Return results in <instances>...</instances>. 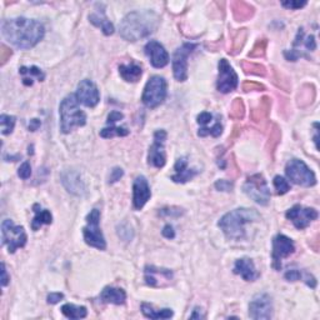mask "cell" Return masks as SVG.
Listing matches in <instances>:
<instances>
[{
	"instance_id": "obj_1",
	"label": "cell",
	"mask_w": 320,
	"mask_h": 320,
	"mask_svg": "<svg viewBox=\"0 0 320 320\" xmlns=\"http://www.w3.org/2000/svg\"><path fill=\"white\" fill-rule=\"evenodd\" d=\"M2 34L10 44L27 50L34 48L44 38L45 29L38 20L19 17L3 20Z\"/></svg>"
},
{
	"instance_id": "obj_2",
	"label": "cell",
	"mask_w": 320,
	"mask_h": 320,
	"mask_svg": "<svg viewBox=\"0 0 320 320\" xmlns=\"http://www.w3.org/2000/svg\"><path fill=\"white\" fill-rule=\"evenodd\" d=\"M158 24L159 18L154 12H132L120 23V36L128 41L141 40L154 33Z\"/></svg>"
},
{
	"instance_id": "obj_3",
	"label": "cell",
	"mask_w": 320,
	"mask_h": 320,
	"mask_svg": "<svg viewBox=\"0 0 320 320\" xmlns=\"http://www.w3.org/2000/svg\"><path fill=\"white\" fill-rule=\"evenodd\" d=\"M259 220H260V214L255 209L238 208L225 214L219 220L218 225L228 239L243 240L246 237V225Z\"/></svg>"
},
{
	"instance_id": "obj_4",
	"label": "cell",
	"mask_w": 320,
	"mask_h": 320,
	"mask_svg": "<svg viewBox=\"0 0 320 320\" xmlns=\"http://www.w3.org/2000/svg\"><path fill=\"white\" fill-rule=\"evenodd\" d=\"M59 113L63 133L68 134L74 128L84 127L86 124V115L79 108V100L75 94H69L63 99L59 106Z\"/></svg>"
},
{
	"instance_id": "obj_5",
	"label": "cell",
	"mask_w": 320,
	"mask_h": 320,
	"mask_svg": "<svg viewBox=\"0 0 320 320\" xmlns=\"http://www.w3.org/2000/svg\"><path fill=\"white\" fill-rule=\"evenodd\" d=\"M167 80L164 78L159 77V75H154L146 83L145 88H144L143 96H141V100H143L144 105L150 108V109H154V108L159 106L160 104L164 103V100L167 99Z\"/></svg>"
},
{
	"instance_id": "obj_6",
	"label": "cell",
	"mask_w": 320,
	"mask_h": 320,
	"mask_svg": "<svg viewBox=\"0 0 320 320\" xmlns=\"http://www.w3.org/2000/svg\"><path fill=\"white\" fill-rule=\"evenodd\" d=\"M99 222H100V211L98 209L90 210V213L86 215V227H84L83 229L84 240L88 245L93 246V248L99 249V250H105V238H104L100 227H99Z\"/></svg>"
},
{
	"instance_id": "obj_7",
	"label": "cell",
	"mask_w": 320,
	"mask_h": 320,
	"mask_svg": "<svg viewBox=\"0 0 320 320\" xmlns=\"http://www.w3.org/2000/svg\"><path fill=\"white\" fill-rule=\"evenodd\" d=\"M2 240L4 245L8 246L9 254H14L15 250L27 244L28 237L24 228L15 225L13 220L7 219L2 224Z\"/></svg>"
},
{
	"instance_id": "obj_8",
	"label": "cell",
	"mask_w": 320,
	"mask_h": 320,
	"mask_svg": "<svg viewBox=\"0 0 320 320\" xmlns=\"http://www.w3.org/2000/svg\"><path fill=\"white\" fill-rule=\"evenodd\" d=\"M285 174L294 184L301 187H313L316 184L315 174L300 159H292L285 167Z\"/></svg>"
},
{
	"instance_id": "obj_9",
	"label": "cell",
	"mask_w": 320,
	"mask_h": 320,
	"mask_svg": "<svg viewBox=\"0 0 320 320\" xmlns=\"http://www.w3.org/2000/svg\"><path fill=\"white\" fill-rule=\"evenodd\" d=\"M243 190L251 200L259 205H268L270 200V190L266 180L261 174H254L244 183Z\"/></svg>"
},
{
	"instance_id": "obj_10",
	"label": "cell",
	"mask_w": 320,
	"mask_h": 320,
	"mask_svg": "<svg viewBox=\"0 0 320 320\" xmlns=\"http://www.w3.org/2000/svg\"><path fill=\"white\" fill-rule=\"evenodd\" d=\"M196 46L198 45L194 43H184L173 55V73L178 81L188 79V57L195 50Z\"/></svg>"
},
{
	"instance_id": "obj_11",
	"label": "cell",
	"mask_w": 320,
	"mask_h": 320,
	"mask_svg": "<svg viewBox=\"0 0 320 320\" xmlns=\"http://www.w3.org/2000/svg\"><path fill=\"white\" fill-rule=\"evenodd\" d=\"M165 140H167V132L165 130H156L154 133V143L149 149L148 164L154 168L162 169L167 163V154H165Z\"/></svg>"
},
{
	"instance_id": "obj_12",
	"label": "cell",
	"mask_w": 320,
	"mask_h": 320,
	"mask_svg": "<svg viewBox=\"0 0 320 320\" xmlns=\"http://www.w3.org/2000/svg\"><path fill=\"white\" fill-rule=\"evenodd\" d=\"M238 75L227 59H220L219 62V77H218V90L220 93H230L238 86Z\"/></svg>"
},
{
	"instance_id": "obj_13",
	"label": "cell",
	"mask_w": 320,
	"mask_h": 320,
	"mask_svg": "<svg viewBox=\"0 0 320 320\" xmlns=\"http://www.w3.org/2000/svg\"><path fill=\"white\" fill-rule=\"evenodd\" d=\"M273 303L268 294H258L249 304V316L255 320H268L272 318Z\"/></svg>"
},
{
	"instance_id": "obj_14",
	"label": "cell",
	"mask_w": 320,
	"mask_h": 320,
	"mask_svg": "<svg viewBox=\"0 0 320 320\" xmlns=\"http://www.w3.org/2000/svg\"><path fill=\"white\" fill-rule=\"evenodd\" d=\"M295 250L293 240L285 235L279 234L273 240V266L274 269H282V259L287 258Z\"/></svg>"
},
{
	"instance_id": "obj_15",
	"label": "cell",
	"mask_w": 320,
	"mask_h": 320,
	"mask_svg": "<svg viewBox=\"0 0 320 320\" xmlns=\"http://www.w3.org/2000/svg\"><path fill=\"white\" fill-rule=\"evenodd\" d=\"M318 211L314 208H304V206L296 204L287 211L285 217H287V219L292 220L296 229L301 230L305 229L313 220L318 219Z\"/></svg>"
},
{
	"instance_id": "obj_16",
	"label": "cell",
	"mask_w": 320,
	"mask_h": 320,
	"mask_svg": "<svg viewBox=\"0 0 320 320\" xmlns=\"http://www.w3.org/2000/svg\"><path fill=\"white\" fill-rule=\"evenodd\" d=\"M77 98L79 100V103L84 104L88 108H94L98 105V103L100 101V94H99L98 88H96L95 84L89 79L81 80L78 84L77 89Z\"/></svg>"
},
{
	"instance_id": "obj_17",
	"label": "cell",
	"mask_w": 320,
	"mask_h": 320,
	"mask_svg": "<svg viewBox=\"0 0 320 320\" xmlns=\"http://www.w3.org/2000/svg\"><path fill=\"white\" fill-rule=\"evenodd\" d=\"M151 196L150 187L145 177L139 175L133 184V204L135 210H141Z\"/></svg>"
},
{
	"instance_id": "obj_18",
	"label": "cell",
	"mask_w": 320,
	"mask_h": 320,
	"mask_svg": "<svg viewBox=\"0 0 320 320\" xmlns=\"http://www.w3.org/2000/svg\"><path fill=\"white\" fill-rule=\"evenodd\" d=\"M144 50H145V54L148 55L154 68L160 69V68L167 67L168 63H169V54L159 41L150 40L149 43H146Z\"/></svg>"
},
{
	"instance_id": "obj_19",
	"label": "cell",
	"mask_w": 320,
	"mask_h": 320,
	"mask_svg": "<svg viewBox=\"0 0 320 320\" xmlns=\"http://www.w3.org/2000/svg\"><path fill=\"white\" fill-rule=\"evenodd\" d=\"M234 273L240 275L246 282H254L260 277L255 265H254V261L249 258H241L235 261Z\"/></svg>"
},
{
	"instance_id": "obj_20",
	"label": "cell",
	"mask_w": 320,
	"mask_h": 320,
	"mask_svg": "<svg viewBox=\"0 0 320 320\" xmlns=\"http://www.w3.org/2000/svg\"><path fill=\"white\" fill-rule=\"evenodd\" d=\"M62 183L69 193L74 195H83L85 193V185L77 172H65L62 174Z\"/></svg>"
},
{
	"instance_id": "obj_21",
	"label": "cell",
	"mask_w": 320,
	"mask_h": 320,
	"mask_svg": "<svg viewBox=\"0 0 320 320\" xmlns=\"http://www.w3.org/2000/svg\"><path fill=\"white\" fill-rule=\"evenodd\" d=\"M100 300L106 304H115V305H122L127 300V294L123 289L119 288L106 287L104 288L100 294Z\"/></svg>"
},
{
	"instance_id": "obj_22",
	"label": "cell",
	"mask_w": 320,
	"mask_h": 320,
	"mask_svg": "<svg viewBox=\"0 0 320 320\" xmlns=\"http://www.w3.org/2000/svg\"><path fill=\"white\" fill-rule=\"evenodd\" d=\"M34 213H35V217H34L33 222H31V229L34 232L40 229L44 224H51L53 222V215L49 210L46 209H41L39 204H34L33 206Z\"/></svg>"
},
{
	"instance_id": "obj_23",
	"label": "cell",
	"mask_w": 320,
	"mask_h": 320,
	"mask_svg": "<svg viewBox=\"0 0 320 320\" xmlns=\"http://www.w3.org/2000/svg\"><path fill=\"white\" fill-rule=\"evenodd\" d=\"M89 20H90L91 24H94L95 27L101 28L104 35H112V34L114 33V25H113L112 22L104 15V12H101L100 14L96 13V14L89 15Z\"/></svg>"
},
{
	"instance_id": "obj_24",
	"label": "cell",
	"mask_w": 320,
	"mask_h": 320,
	"mask_svg": "<svg viewBox=\"0 0 320 320\" xmlns=\"http://www.w3.org/2000/svg\"><path fill=\"white\" fill-rule=\"evenodd\" d=\"M141 68L139 67L138 64H132L129 65H120L119 67V74L122 75V78L125 81H132V83H135L140 79L141 77Z\"/></svg>"
},
{
	"instance_id": "obj_25",
	"label": "cell",
	"mask_w": 320,
	"mask_h": 320,
	"mask_svg": "<svg viewBox=\"0 0 320 320\" xmlns=\"http://www.w3.org/2000/svg\"><path fill=\"white\" fill-rule=\"evenodd\" d=\"M19 73L23 75V77H24V79H23L24 85H28V86L33 85V78H36L39 81H43L44 79H45V74H44V73L41 72L38 67H30V68L22 67L19 69Z\"/></svg>"
},
{
	"instance_id": "obj_26",
	"label": "cell",
	"mask_w": 320,
	"mask_h": 320,
	"mask_svg": "<svg viewBox=\"0 0 320 320\" xmlns=\"http://www.w3.org/2000/svg\"><path fill=\"white\" fill-rule=\"evenodd\" d=\"M233 14H234L235 19L238 22H243V20L248 19L254 14L253 7L244 2H235L233 3Z\"/></svg>"
},
{
	"instance_id": "obj_27",
	"label": "cell",
	"mask_w": 320,
	"mask_h": 320,
	"mask_svg": "<svg viewBox=\"0 0 320 320\" xmlns=\"http://www.w3.org/2000/svg\"><path fill=\"white\" fill-rule=\"evenodd\" d=\"M141 311L146 318L150 319H169L173 316L172 309H162V310H154L150 304H141Z\"/></svg>"
},
{
	"instance_id": "obj_28",
	"label": "cell",
	"mask_w": 320,
	"mask_h": 320,
	"mask_svg": "<svg viewBox=\"0 0 320 320\" xmlns=\"http://www.w3.org/2000/svg\"><path fill=\"white\" fill-rule=\"evenodd\" d=\"M60 310L69 319H83L88 314L85 306H77L74 304H64Z\"/></svg>"
},
{
	"instance_id": "obj_29",
	"label": "cell",
	"mask_w": 320,
	"mask_h": 320,
	"mask_svg": "<svg viewBox=\"0 0 320 320\" xmlns=\"http://www.w3.org/2000/svg\"><path fill=\"white\" fill-rule=\"evenodd\" d=\"M15 117L13 115L2 114L0 115V125H2V134L3 135H9L13 133L15 127Z\"/></svg>"
},
{
	"instance_id": "obj_30",
	"label": "cell",
	"mask_w": 320,
	"mask_h": 320,
	"mask_svg": "<svg viewBox=\"0 0 320 320\" xmlns=\"http://www.w3.org/2000/svg\"><path fill=\"white\" fill-rule=\"evenodd\" d=\"M129 134V130L127 128H118L112 125L110 128H104L103 130L100 132V136L101 138H114V136H127Z\"/></svg>"
},
{
	"instance_id": "obj_31",
	"label": "cell",
	"mask_w": 320,
	"mask_h": 320,
	"mask_svg": "<svg viewBox=\"0 0 320 320\" xmlns=\"http://www.w3.org/2000/svg\"><path fill=\"white\" fill-rule=\"evenodd\" d=\"M198 173H199L198 170L190 169V168H185L184 170H182V172H179V173H177V174L173 175L172 180L174 183H187L188 180L193 179V178L195 177Z\"/></svg>"
},
{
	"instance_id": "obj_32",
	"label": "cell",
	"mask_w": 320,
	"mask_h": 320,
	"mask_svg": "<svg viewBox=\"0 0 320 320\" xmlns=\"http://www.w3.org/2000/svg\"><path fill=\"white\" fill-rule=\"evenodd\" d=\"M274 187L277 189V193L279 195H284V194H287L290 190V184L284 178L280 177V175H277L274 178Z\"/></svg>"
},
{
	"instance_id": "obj_33",
	"label": "cell",
	"mask_w": 320,
	"mask_h": 320,
	"mask_svg": "<svg viewBox=\"0 0 320 320\" xmlns=\"http://www.w3.org/2000/svg\"><path fill=\"white\" fill-rule=\"evenodd\" d=\"M230 117L234 119H243L244 117V104L241 99H235L234 103L232 104V110H230Z\"/></svg>"
},
{
	"instance_id": "obj_34",
	"label": "cell",
	"mask_w": 320,
	"mask_h": 320,
	"mask_svg": "<svg viewBox=\"0 0 320 320\" xmlns=\"http://www.w3.org/2000/svg\"><path fill=\"white\" fill-rule=\"evenodd\" d=\"M265 45H266L265 40H259L258 43L255 44V46H254L253 51L249 53V57H263L264 51H265Z\"/></svg>"
},
{
	"instance_id": "obj_35",
	"label": "cell",
	"mask_w": 320,
	"mask_h": 320,
	"mask_svg": "<svg viewBox=\"0 0 320 320\" xmlns=\"http://www.w3.org/2000/svg\"><path fill=\"white\" fill-rule=\"evenodd\" d=\"M18 175H19V178H22V179H24V180H27V179H29V178H30L31 167L28 162H24L22 165H20L19 170H18Z\"/></svg>"
},
{
	"instance_id": "obj_36",
	"label": "cell",
	"mask_w": 320,
	"mask_h": 320,
	"mask_svg": "<svg viewBox=\"0 0 320 320\" xmlns=\"http://www.w3.org/2000/svg\"><path fill=\"white\" fill-rule=\"evenodd\" d=\"M215 188L220 191H232L233 188H234V184H233V182H229V180L222 179L215 183Z\"/></svg>"
},
{
	"instance_id": "obj_37",
	"label": "cell",
	"mask_w": 320,
	"mask_h": 320,
	"mask_svg": "<svg viewBox=\"0 0 320 320\" xmlns=\"http://www.w3.org/2000/svg\"><path fill=\"white\" fill-rule=\"evenodd\" d=\"M159 214L163 217H180L183 211L180 208H164L159 211Z\"/></svg>"
},
{
	"instance_id": "obj_38",
	"label": "cell",
	"mask_w": 320,
	"mask_h": 320,
	"mask_svg": "<svg viewBox=\"0 0 320 320\" xmlns=\"http://www.w3.org/2000/svg\"><path fill=\"white\" fill-rule=\"evenodd\" d=\"M284 277L288 282H298V280H300L301 278H303V274H301L299 270L292 269V270H288V272L285 273Z\"/></svg>"
},
{
	"instance_id": "obj_39",
	"label": "cell",
	"mask_w": 320,
	"mask_h": 320,
	"mask_svg": "<svg viewBox=\"0 0 320 320\" xmlns=\"http://www.w3.org/2000/svg\"><path fill=\"white\" fill-rule=\"evenodd\" d=\"M243 69L245 70L246 74H255V69L256 70H260V69H264V67H261V65L259 64H254V63H243Z\"/></svg>"
},
{
	"instance_id": "obj_40",
	"label": "cell",
	"mask_w": 320,
	"mask_h": 320,
	"mask_svg": "<svg viewBox=\"0 0 320 320\" xmlns=\"http://www.w3.org/2000/svg\"><path fill=\"white\" fill-rule=\"evenodd\" d=\"M123 118H124V115L122 114L120 112H117V110H113L112 113H110L109 115H108V120L106 123L108 124H115L117 122H119V120H122Z\"/></svg>"
},
{
	"instance_id": "obj_41",
	"label": "cell",
	"mask_w": 320,
	"mask_h": 320,
	"mask_svg": "<svg viewBox=\"0 0 320 320\" xmlns=\"http://www.w3.org/2000/svg\"><path fill=\"white\" fill-rule=\"evenodd\" d=\"M282 5L287 9H292V10H296V9H300V8L305 7L306 2H283Z\"/></svg>"
},
{
	"instance_id": "obj_42",
	"label": "cell",
	"mask_w": 320,
	"mask_h": 320,
	"mask_svg": "<svg viewBox=\"0 0 320 320\" xmlns=\"http://www.w3.org/2000/svg\"><path fill=\"white\" fill-rule=\"evenodd\" d=\"M123 174H124V172H123L122 168H114V169L112 170V173H110V178H109V183H115L118 182V180H120V178L123 177Z\"/></svg>"
},
{
	"instance_id": "obj_43",
	"label": "cell",
	"mask_w": 320,
	"mask_h": 320,
	"mask_svg": "<svg viewBox=\"0 0 320 320\" xmlns=\"http://www.w3.org/2000/svg\"><path fill=\"white\" fill-rule=\"evenodd\" d=\"M213 119V115L208 112H203L198 115V123L201 125H206L211 122Z\"/></svg>"
},
{
	"instance_id": "obj_44",
	"label": "cell",
	"mask_w": 320,
	"mask_h": 320,
	"mask_svg": "<svg viewBox=\"0 0 320 320\" xmlns=\"http://www.w3.org/2000/svg\"><path fill=\"white\" fill-rule=\"evenodd\" d=\"M162 234H163V237L167 238V239H174L175 238L174 229H173L172 225H169V224L165 225L164 229H163V232H162Z\"/></svg>"
},
{
	"instance_id": "obj_45",
	"label": "cell",
	"mask_w": 320,
	"mask_h": 320,
	"mask_svg": "<svg viewBox=\"0 0 320 320\" xmlns=\"http://www.w3.org/2000/svg\"><path fill=\"white\" fill-rule=\"evenodd\" d=\"M284 57L287 58V60H289V62H296V60L299 59V57H301V54L299 53L298 50H295V49H293V50L284 51Z\"/></svg>"
},
{
	"instance_id": "obj_46",
	"label": "cell",
	"mask_w": 320,
	"mask_h": 320,
	"mask_svg": "<svg viewBox=\"0 0 320 320\" xmlns=\"http://www.w3.org/2000/svg\"><path fill=\"white\" fill-rule=\"evenodd\" d=\"M304 45H305V48L308 49V50L310 51L315 50L316 43H315V38H314V35H309L308 38H306V40L304 41Z\"/></svg>"
},
{
	"instance_id": "obj_47",
	"label": "cell",
	"mask_w": 320,
	"mask_h": 320,
	"mask_svg": "<svg viewBox=\"0 0 320 320\" xmlns=\"http://www.w3.org/2000/svg\"><path fill=\"white\" fill-rule=\"evenodd\" d=\"M62 299H64V294L62 293H50L48 295V303L49 304H57L59 303Z\"/></svg>"
},
{
	"instance_id": "obj_48",
	"label": "cell",
	"mask_w": 320,
	"mask_h": 320,
	"mask_svg": "<svg viewBox=\"0 0 320 320\" xmlns=\"http://www.w3.org/2000/svg\"><path fill=\"white\" fill-rule=\"evenodd\" d=\"M243 89H244V90H245V91L260 90V89H264V86L260 85V84H258V83H249V81H246V83H244Z\"/></svg>"
},
{
	"instance_id": "obj_49",
	"label": "cell",
	"mask_w": 320,
	"mask_h": 320,
	"mask_svg": "<svg viewBox=\"0 0 320 320\" xmlns=\"http://www.w3.org/2000/svg\"><path fill=\"white\" fill-rule=\"evenodd\" d=\"M210 135H213L214 138H218V136L220 135V134L223 133V127L222 124H220V122L215 123V124L213 125V128H210Z\"/></svg>"
},
{
	"instance_id": "obj_50",
	"label": "cell",
	"mask_w": 320,
	"mask_h": 320,
	"mask_svg": "<svg viewBox=\"0 0 320 320\" xmlns=\"http://www.w3.org/2000/svg\"><path fill=\"white\" fill-rule=\"evenodd\" d=\"M9 280L10 278L8 277V272H7V268H5V264L2 263V285L3 287H7L9 284Z\"/></svg>"
},
{
	"instance_id": "obj_51",
	"label": "cell",
	"mask_w": 320,
	"mask_h": 320,
	"mask_svg": "<svg viewBox=\"0 0 320 320\" xmlns=\"http://www.w3.org/2000/svg\"><path fill=\"white\" fill-rule=\"evenodd\" d=\"M304 279H305L306 285H308V287H310L311 289H314V288L316 287V280H315V278H314L311 274H309V273H305V277H304Z\"/></svg>"
},
{
	"instance_id": "obj_52",
	"label": "cell",
	"mask_w": 320,
	"mask_h": 320,
	"mask_svg": "<svg viewBox=\"0 0 320 320\" xmlns=\"http://www.w3.org/2000/svg\"><path fill=\"white\" fill-rule=\"evenodd\" d=\"M41 125V122L39 119H31L30 123H29V130L30 132H35V130H38L39 128H40Z\"/></svg>"
},
{
	"instance_id": "obj_53",
	"label": "cell",
	"mask_w": 320,
	"mask_h": 320,
	"mask_svg": "<svg viewBox=\"0 0 320 320\" xmlns=\"http://www.w3.org/2000/svg\"><path fill=\"white\" fill-rule=\"evenodd\" d=\"M10 55H12V50H9L5 45H2V64L7 62V59Z\"/></svg>"
}]
</instances>
